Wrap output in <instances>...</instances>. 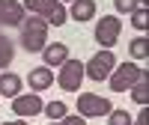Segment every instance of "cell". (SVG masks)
<instances>
[{"instance_id":"cell-6","label":"cell","mask_w":149,"mask_h":125,"mask_svg":"<svg viewBox=\"0 0 149 125\" xmlns=\"http://www.w3.org/2000/svg\"><path fill=\"white\" fill-rule=\"evenodd\" d=\"M54 81H60V90L78 92V90H81V81H84V63L69 57L63 66H60V78H54Z\"/></svg>"},{"instance_id":"cell-20","label":"cell","mask_w":149,"mask_h":125,"mask_svg":"<svg viewBox=\"0 0 149 125\" xmlns=\"http://www.w3.org/2000/svg\"><path fill=\"white\" fill-rule=\"evenodd\" d=\"M66 21H69V12H66V6H63V3H60V6L51 12V15H48V27H63Z\"/></svg>"},{"instance_id":"cell-1","label":"cell","mask_w":149,"mask_h":125,"mask_svg":"<svg viewBox=\"0 0 149 125\" xmlns=\"http://www.w3.org/2000/svg\"><path fill=\"white\" fill-rule=\"evenodd\" d=\"M18 27H21V48H24V51L36 54V51H42V48L48 45V21L42 15L24 18Z\"/></svg>"},{"instance_id":"cell-24","label":"cell","mask_w":149,"mask_h":125,"mask_svg":"<svg viewBox=\"0 0 149 125\" xmlns=\"http://www.w3.org/2000/svg\"><path fill=\"white\" fill-rule=\"evenodd\" d=\"M3 125H27L24 119H9V122H3Z\"/></svg>"},{"instance_id":"cell-13","label":"cell","mask_w":149,"mask_h":125,"mask_svg":"<svg viewBox=\"0 0 149 125\" xmlns=\"http://www.w3.org/2000/svg\"><path fill=\"white\" fill-rule=\"evenodd\" d=\"M21 86H24V81L18 78L15 72H0V95L15 98V95L21 92Z\"/></svg>"},{"instance_id":"cell-4","label":"cell","mask_w":149,"mask_h":125,"mask_svg":"<svg viewBox=\"0 0 149 125\" xmlns=\"http://www.w3.org/2000/svg\"><path fill=\"white\" fill-rule=\"evenodd\" d=\"M110 98H104V95H95V92H84V95H78V113L84 116V119H95V116H107L110 113Z\"/></svg>"},{"instance_id":"cell-9","label":"cell","mask_w":149,"mask_h":125,"mask_svg":"<svg viewBox=\"0 0 149 125\" xmlns=\"http://www.w3.org/2000/svg\"><path fill=\"white\" fill-rule=\"evenodd\" d=\"M27 83H30L33 92H45V90L54 86V72L48 69V66H36V69L27 72Z\"/></svg>"},{"instance_id":"cell-22","label":"cell","mask_w":149,"mask_h":125,"mask_svg":"<svg viewBox=\"0 0 149 125\" xmlns=\"http://www.w3.org/2000/svg\"><path fill=\"white\" fill-rule=\"evenodd\" d=\"M51 125H86V119H84L81 113H78V116H69V113H66L63 119H57V122H51Z\"/></svg>"},{"instance_id":"cell-19","label":"cell","mask_w":149,"mask_h":125,"mask_svg":"<svg viewBox=\"0 0 149 125\" xmlns=\"http://www.w3.org/2000/svg\"><path fill=\"white\" fill-rule=\"evenodd\" d=\"M107 125H131V113H128V110H116V107H110Z\"/></svg>"},{"instance_id":"cell-11","label":"cell","mask_w":149,"mask_h":125,"mask_svg":"<svg viewBox=\"0 0 149 125\" xmlns=\"http://www.w3.org/2000/svg\"><path fill=\"white\" fill-rule=\"evenodd\" d=\"M69 18L74 21H90L95 18V0H72V9H69Z\"/></svg>"},{"instance_id":"cell-7","label":"cell","mask_w":149,"mask_h":125,"mask_svg":"<svg viewBox=\"0 0 149 125\" xmlns=\"http://www.w3.org/2000/svg\"><path fill=\"white\" fill-rule=\"evenodd\" d=\"M42 95L39 92H30V95H24L18 92L15 98H12V113L15 116H36V113H42Z\"/></svg>"},{"instance_id":"cell-25","label":"cell","mask_w":149,"mask_h":125,"mask_svg":"<svg viewBox=\"0 0 149 125\" xmlns=\"http://www.w3.org/2000/svg\"><path fill=\"white\" fill-rule=\"evenodd\" d=\"M60 3H63V0H60ZM69 3H72V0H69Z\"/></svg>"},{"instance_id":"cell-16","label":"cell","mask_w":149,"mask_h":125,"mask_svg":"<svg viewBox=\"0 0 149 125\" xmlns=\"http://www.w3.org/2000/svg\"><path fill=\"white\" fill-rule=\"evenodd\" d=\"M128 54L134 60H146L149 57V42H146V36H137L134 42H128Z\"/></svg>"},{"instance_id":"cell-15","label":"cell","mask_w":149,"mask_h":125,"mask_svg":"<svg viewBox=\"0 0 149 125\" xmlns=\"http://www.w3.org/2000/svg\"><path fill=\"white\" fill-rule=\"evenodd\" d=\"M12 60H15V48H12V42H9L6 33H0V72L9 69Z\"/></svg>"},{"instance_id":"cell-8","label":"cell","mask_w":149,"mask_h":125,"mask_svg":"<svg viewBox=\"0 0 149 125\" xmlns=\"http://www.w3.org/2000/svg\"><path fill=\"white\" fill-rule=\"evenodd\" d=\"M24 18L27 15H24V6L18 0H0V24L3 27H18Z\"/></svg>"},{"instance_id":"cell-14","label":"cell","mask_w":149,"mask_h":125,"mask_svg":"<svg viewBox=\"0 0 149 125\" xmlns=\"http://www.w3.org/2000/svg\"><path fill=\"white\" fill-rule=\"evenodd\" d=\"M128 92H131V98H134L140 107H146V104H149V72H143V74H140V81L134 83Z\"/></svg>"},{"instance_id":"cell-18","label":"cell","mask_w":149,"mask_h":125,"mask_svg":"<svg viewBox=\"0 0 149 125\" xmlns=\"http://www.w3.org/2000/svg\"><path fill=\"white\" fill-rule=\"evenodd\" d=\"M42 110L48 113V119H63V116L69 113V107H66L63 101H60V98H57V101H48V104H45Z\"/></svg>"},{"instance_id":"cell-12","label":"cell","mask_w":149,"mask_h":125,"mask_svg":"<svg viewBox=\"0 0 149 125\" xmlns=\"http://www.w3.org/2000/svg\"><path fill=\"white\" fill-rule=\"evenodd\" d=\"M24 12H30V15H42L45 21H48V15L60 6V0H24Z\"/></svg>"},{"instance_id":"cell-23","label":"cell","mask_w":149,"mask_h":125,"mask_svg":"<svg viewBox=\"0 0 149 125\" xmlns=\"http://www.w3.org/2000/svg\"><path fill=\"white\" fill-rule=\"evenodd\" d=\"M131 125H149V110L143 107V110H140V113H137V116H134V119H131Z\"/></svg>"},{"instance_id":"cell-17","label":"cell","mask_w":149,"mask_h":125,"mask_svg":"<svg viewBox=\"0 0 149 125\" xmlns=\"http://www.w3.org/2000/svg\"><path fill=\"white\" fill-rule=\"evenodd\" d=\"M131 24L143 33V30L149 27V6H137V9H134V12H131Z\"/></svg>"},{"instance_id":"cell-5","label":"cell","mask_w":149,"mask_h":125,"mask_svg":"<svg viewBox=\"0 0 149 125\" xmlns=\"http://www.w3.org/2000/svg\"><path fill=\"white\" fill-rule=\"evenodd\" d=\"M119 33H122V21L116 15L98 18V24H95V42H98V48H113L119 42Z\"/></svg>"},{"instance_id":"cell-3","label":"cell","mask_w":149,"mask_h":125,"mask_svg":"<svg viewBox=\"0 0 149 125\" xmlns=\"http://www.w3.org/2000/svg\"><path fill=\"white\" fill-rule=\"evenodd\" d=\"M113 66H116V57H113V51H110V48H102L98 54H93L90 60H86L84 74H86L90 81H107V74L113 72Z\"/></svg>"},{"instance_id":"cell-10","label":"cell","mask_w":149,"mask_h":125,"mask_svg":"<svg viewBox=\"0 0 149 125\" xmlns=\"http://www.w3.org/2000/svg\"><path fill=\"white\" fill-rule=\"evenodd\" d=\"M42 57H45V66H48V69L63 66V63L69 60V45H63V42H51V45L42 48Z\"/></svg>"},{"instance_id":"cell-2","label":"cell","mask_w":149,"mask_h":125,"mask_svg":"<svg viewBox=\"0 0 149 125\" xmlns=\"http://www.w3.org/2000/svg\"><path fill=\"white\" fill-rule=\"evenodd\" d=\"M146 69H140V66H134V63L128 60V63H116L113 66V72L107 74V81H110V90L113 92H128L134 83L140 81V74H143Z\"/></svg>"},{"instance_id":"cell-21","label":"cell","mask_w":149,"mask_h":125,"mask_svg":"<svg viewBox=\"0 0 149 125\" xmlns=\"http://www.w3.org/2000/svg\"><path fill=\"white\" fill-rule=\"evenodd\" d=\"M113 6H116V12H122V15H131L140 3H137V0H113Z\"/></svg>"}]
</instances>
